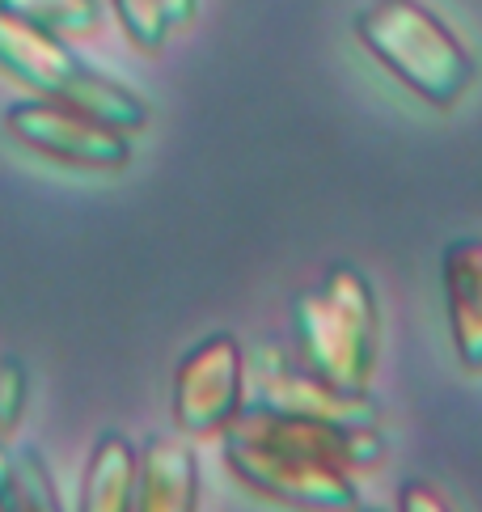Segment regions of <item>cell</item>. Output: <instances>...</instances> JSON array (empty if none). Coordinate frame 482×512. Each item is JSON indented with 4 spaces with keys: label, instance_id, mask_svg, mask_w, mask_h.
I'll return each mask as SVG.
<instances>
[{
    "label": "cell",
    "instance_id": "7",
    "mask_svg": "<svg viewBox=\"0 0 482 512\" xmlns=\"http://www.w3.org/2000/svg\"><path fill=\"white\" fill-rule=\"evenodd\" d=\"M246 402L292 415L335 419V424H351V428H381V407L373 398L330 386L318 373H309L296 356H284L275 343L258 347L246 360Z\"/></svg>",
    "mask_w": 482,
    "mask_h": 512
},
{
    "label": "cell",
    "instance_id": "11",
    "mask_svg": "<svg viewBox=\"0 0 482 512\" xmlns=\"http://www.w3.org/2000/svg\"><path fill=\"white\" fill-rule=\"evenodd\" d=\"M0 512H68L39 449H9V466L0 479Z\"/></svg>",
    "mask_w": 482,
    "mask_h": 512
},
{
    "label": "cell",
    "instance_id": "9",
    "mask_svg": "<svg viewBox=\"0 0 482 512\" xmlns=\"http://www.w3.org/2000/svg\"><path fill=\"white\" fill-rule=\"evenodd\" d=\"M444 314L461 369L482 373V237H461L444 250Z\"/></svg>",
    "mask_w": 482,
    "mask_h": 512
},
{
    "label": "cell",
    "instance_id": "10",
    "mask_svg": "<svg viewBox=\"0 0 482 512\" xmlns=\"http://www.w3.org/2000/svg\"><path fill=\"white\" fill-rule=\"evenodd\" d=\"M140 449L123 432H102L81 474L77 512H132L136 508Z\"/></svg>",
    "mask_w": 482,
    "mask_h": 512
},
{
    "label": "cell",
    "instance_id": "16",
    "mask_svg": "<svg viewBox=\"0 0 482 512\" xmlns=\"http://www.w3.org/2000/svg\"><path fill=\"white\" fill-rule=\"evenodd\" d=\"M356 512H377V508H356Z\"/></svg>",
    "mask_w": 482,
    "mask_h": 512
},
{
    "label": "cell",
    "instance_id": "12",
    "mask_svg": "<svg viewBox=\"0 0 482 512\" xmlns=\"http://www.w3.org/2000/svg\"><path fill=\"white\" fill-rule=\"evenodd\" d=\"M0 9L55 34V39H85L102 22L98 0H0Z\"/></svg>",
    "mask_w": 482,
    "mask_h": 512
},
{
    "label": "cell",
    "instance_id": "3",
    "mask_svg": "<svg viewBox=\"0 0 482 512\" xmlns=\"http://www.w3.org/2000/svg\"><path fill=\"white\" fill-rule=\"evenodd\" d=\"M356 39L385 72L436 111H449L474 81V56L466 43L419 5V0H373L356 17Z\"/></svg>",
    "mask_w": 482,
    "mask_h": 512
},
{
    "label": "cell",
    "instance_id": "14",
    "mask_svg": "<svg viewBox=\"0 0 482 512\" xmlns=\"http://www.w3.org/2000/svg\"><path fill=\"white\" fill-rule=\"evenodd\" d=\"M26 398H30V377L22 369V360L0 356V445H9V436L22 424Z\"/></svg>",
    "mask_w": 482,
    "mask_h": 512
},
{
    "label": "cell",
    "instance_id": "15",
    "mask_svg": "<svg viewBox=\"0 0 482 512\" xmlns=\"http://www.w3.org/2000/svg\"><path fill=\"white\" fill-rule=\"evenodd\" d=\"M398 512H453V508L432 483L411 479V483H402V491H398Z\"/></svg>",
    "mask_w": 482,
    "mask_h": 512
},
{
    "label": "cell",
    "instance_id": "2",
    "mask_svg": "<svg viewBox=\"0 0 482 512\" xmlns=\"http://www.w3.org/2000/svg\"><path fill=\"white\" fill-rule=\"evenodd\" d=\"M296 360L347 394H368L381 352L377 292L356 267H330L318 288L292 297Z\"/></svg>",
    "mask_w": 482,
    "mask_h": 512
},
{
    "label": "cell",
    "instance_id": "6",
    "mask_svg": "<svg viewBox=\"0 0 482 512\" xmlns=\"http://www.w3.org/2000/svg\"><path fill=\"white\" fill-rule=\"evenodd\" d=\"M5 127L30 153H43L60 166L77 170H123L132 166V136L119 127H106L64 102L26 98L5 111Z\"/></svg>",
    "mask_w": 482,
    "mask_h": 512
},
{
    "label": "cell",
    "instance_id": "5",
    "mask_svg": "<svg viewBox=\"0 0 482 512\" xmlns=\"http://www.w3.org/2000/svg\"><path fill=\"white\" fill-rule=\"evenodd\" d=\"M246 407V352L237 335L199 339L174 369V428L182 436H220Z\"/></svg>",
    "mask_w": 482,
    "mask_h": 512
},
{
    "label": "cell",
    "instance_id": "4",
    "mask_svg": "<svg viewBox=\"0 0 482 512\" xmlns=\"http://www.w3.org/2000/svg\"><path fill=\"white\" fill-rule=\"evenodd\" d=\"M0 72H9L13 81L34 89V98L64 102L106 127H119L127 136L148 127V102L136 89L106 77L102 68L72 56L64 39H55V34L22 22L5 9H0Z\"/></svg>",
    "mask_w": 482,
    "mask_h": 512
},
{
    "label": "cell",
    "instance_id": "8",
    "mask_svg": "<svg viewBox=\"0 0 482 512\" xmlns=\"http://www.w3.org/2000/svg\"><path fill=\"white\" fill-rule=\"evenodd\" d=\"M132 512H199V457L182 432L140 445Z\"/></svg>",
    "mask_w": 482,
    "mask_h": 512
},
{
    "label": "cell",
    "instance_id": "13",
    "mask_svg": "<svg viewBox=\"0 0 482 512\" xmlns=\"http://www.w3.org/2000/svg\"><path fill=\"white\" fill-rule=\"evenodd\" d=\"M110 5H115L127 39H132L140 51H148V56H157V51L165 47V39H170V30H174L161 0H110Z\"/></svg>",
    "mask_w": 482,
    "mask_h": 512
},
{
    "label": "cell",
    "instance_id": "1",
    "mask_svg": "<svg viewBox=\"0 0 482 512\" xmlns=\"http://www.w3.org/2000/svg\"><path fill=\"white\" fill-rule=\"evenodd\" d=\"M220 449L229 474L254 496L296 512H356V474L385 457V428H351L246 402L220 432Z\"/></svg>",
    "mask_w": 482,
    "mask_h": 512
}]
</instances>
